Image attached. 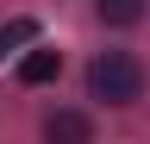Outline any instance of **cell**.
<instances>
[{
  "mask_svg": "<svg viewBox=\"0 0 150 144\" xmlns=\"http://www.w3.org/2000/svg\"><path fill=\"white\" fill-rule=\"evenodd\" d=\"M88 94L106 100V106H131L144 94V63L131 57V50H100V57L88 63Z\"/></svg>",
  "mask_w": 150,
  "mask_h": 144,
  "instance_id": "1",
  "label": "cell"
},
{
  "mask_svg": "<svg viewBox=\"0 0 150 144\" xmlns=\"http://www.w3.org/2000/svg\"><path fill=\"white\" fill-rule=\"evenodd\" d=\"M44 144H94V119L75 113V106H56L44 119Z\"/></svg>",
  "mask_w": 150,
  "mask_h": 144,
  "instance_id": "2",
  "label": "cell"
},
{
  "mask_svg": "<svg viewBox=\"0 0 150 144\" xmlns=\"http://www.w3.org/2000/svg\"><path fill=\"white\" fill-rule=\"evenodd\" d=\"M56 69H63V57H56V50H31V57L19 63V82H25V88H38V82H50Z\"/></svg>",
  "mask_w": 150,
  "mask_h": 144,
  "instance_id": "3",
  "label": "cell"
},
{
  "mask_svg": "<svg viewBox=\"0 0 150 144\" xmlns=\"http://www.w3.org/2000/svg\"><path fill=\"white\" fill-rule=\"evenodd\" d=\"M31 38H38V25H31V19H6V25H0V57H6L13 44H31Z\"/></svg>",
  "mask_w": 150,
  "mask_h": 144,
  "instance_id": "4",
  "label": "cell"
},
{
  "mask_svg": "<svg viewBox=\"0 0 150 144\" xmlns=\"http://www.w3.org/2000/svg\"><path fill=\"white\" fill-rule=\"evenodd\" d=\"M100 19H106V25H138V19H144V6H131V0L106 6V0H100Z\"/></svg>",
  "mask_w": 150,
  "mask_h": 144,
  "instance_id": "5",
  "label": "cell"
}]
</instances>
